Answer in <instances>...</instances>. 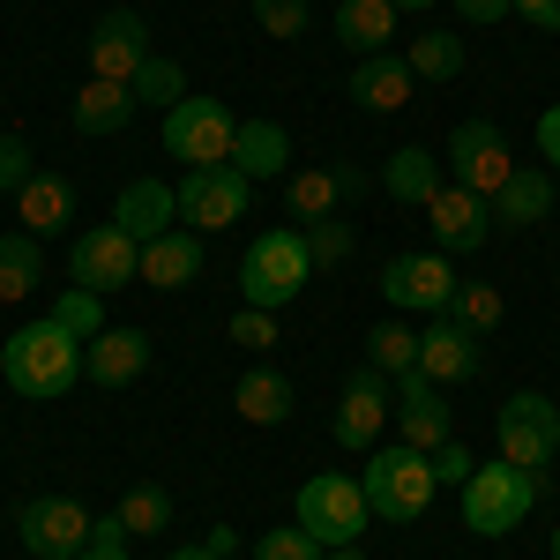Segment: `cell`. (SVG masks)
<instances>
[{
	"label": "cell",
	"instance_id": "cell-1",
	"mask_svg": "<svg viewBox=\"0 0 560 560\" xmlns=\"http://www.w3.org/2000/svg\"><path fill=\"white\" fill-rule=\"evenodd\" d=\"M0 382L15 388V396H38V404L68 396V388L83 382V337H75V329H60L52 314L23 322V329L0 345Z\"/></svg>",
	"mask_w": 560,
	"mask_h": 560
},
{
	"label": "cell",
	"instance_id": "cell-2",
	"mask_svg": "<svg viewBox=\"0 0 560 560\" xmlns=\"http://www.w3.org/2000/svg\"><path fill=\"white\" fill-rule=\"evenodd\" d=\"M314 284V255H306V224H269L255 247L240 255V306H284Z\"/></svg>",
	"mask_w": 560,
	"mask_h": 560
},
{
	"label": "cell",
	"instance_id": "cell-3",
	"mask_svg": "<svg viewBox=\"0 0 560 560\" xmlns=\"http://www.w3.org/2000/svg\"><path fill=\"white\" fill-rule=\"evenodd\" d=\"M359 486H366V501H374V523H419L433 509V493H441L433 456L411 448V441H382V448L366 456Z\"/></svg>",
	"mask_w": 560,
	"mask_h": 560
},
{
	"label": "cell",
	"instance_id": "cell-4",
	"mask_svg": "<svg viewBox=\"0 0 560 560\" xmlns=\"http://www.w3.org/2000/svg\"><path fill=\"white\" fill-rule=\"evenodd\" d=\"M292 523H306L329 553L337 546H359L366 538V523H374V501H366V486L345 471H314L300 486V501H292Z\"/></svg>",
	"mask_w": 560,
	"mask_h": 560
},
{
	"label": "cell",
	"instance_id": "cell-5",
	"mask_svg": "<svg viewBox=\"0 0 560 560\" xmlns=\"http://www.w3.org/2000/svg\"><path fill=\"white\" fill-rule=\"evenodd\" d=\"M538 493H546V478L516 471V464H478V471L464 478V530L509 538V530L538 509Z\"/></svg>",
	"mask_w": 560,
	"mask_h": 560
},
{
	"label": "cell",
	"instance_id": "cell-6",
	"mask_svg": "<svg viewBox=\"0 0 560 560\" xmlns=\"http://www.w3.org/2000/svg\"><path fill=\"white\" fill-rule=\"evenodd\" d=\"M493 433H501V464L546 478V464L560 456V404L546 388H516V396L493 411Z\"/></svg>",
	"mask_w": 560,
	"mask_h": 560
},
{
	"label": "cell",
	"instance_id": "cell-7",
	"mask_svg": "<svg viewBox=\"0 0 560 560\" xmlns=\"http://www.w3.org/2000/svg\"><path fill=\"white\" fill-rule=\"evenodd\" d=\"M68 277H75L83 292H97V300H113V292L142 284V240H128L113 217H105V224H83L75 247H68Z\"/></svg>",
	"mask_w": 560,
	"mask_h": 560
},
{
	"label": "cell",
	"instance_id": "cell-8",
	"mask_svg": "<svg viewBox=\"0 0 560 560\" xmlns=\"http://www.w3.org/2000/svg\"><path fill=\"white\" fill-rule=\"evenodd\" d=\"M179 195V224L187 232H224V224H240L247 202H255V179L240 173V165H187V179L173 187Z\"/></svg>",
	"mask_w": 560,
	"mask_h": 560
},
{
	"label": "cell",
	"instance_id": "cell-9",
	"mask_svg": "<svg viewBox=\"0 0 560 560\" xmlns=\"http://www.w3.org/2000/svg\"><path fill=\"white\" fill-rule=\"evenodd\" d=\"M232 135H240V113L224 105V97H179L173 113H165V150H173L179 165H224L232 158Z\"/></svg>",
	"mask_w": 560,
	"mask_h": 560
},
{
	"label": "cell",
	"instance_id": "cell-10",
	"mask_svg": "<svg viewBox=\"0 0 560 560\" xmlns=\"http://www.w3.org/2000/svg\"><path fill=\"white\" fill-rule=\"evenodd\" d=\"M441 165H448V179H456V187H471V195H486V202H493V195L509 187V173H516L509 135L493 128V120H464V128L448 135Z\"/></svg>",
	"mask_w": 560,
	"mask_h": 560
},
{
	"label": "cell",
	"instance_id": "cell-11",
	"mask_svg": "<svg viewBox=\"0 0 560 560\" xmlns=\"http://www.w3.org/2000/svg\"><path fill=\"white\" fill-rule=\"evenodd\" d=\"M396 419V382L388 374H351L345 396H337V419H329V433H337V448H351V456H374L382 448V427Z\"/></svg>",
	"mask_w": 560,
	"mask_h": 560
},
{
	"label": "cell",
	"instance_id": "cell-12",
	"mask_svg": "<svg viewBox=\"0 0 560 560\" xmlns=\"http://www.w3.org/2000/svg\"><path fill=\"white\" fill-rule=\"evenodd\" d=\"M427 232L441 255H478L493 240V202L471 195V187H456V179H441L427 195Z\"/></svg>",
	"mask_w": 560,
	"mask_h": 560
},
{
	"label": "cell",
	"instance_id": "cell-13",
	"mask_svg": "<svg viewBox=\"0 0 560 560\" xmlns=\"http://www.w3.org/2000/svg\"><path fill=\"white\" fill-rule=\"evenodd\" d=\"M456 269H448V255L433 247V255H388L382 261V300L388 306H411V314H448V300H456Z\"/></svg>",
	"mask_w": 560,
	"mask_h": 560
},
{
	"label": "cell",
	"instance_id": "cell-14",
	"mask_svg": "<svg viewBox=\"0 0 560 560\" xmlns=\"http://www.w3.org/2000/svg\"><path fill=\"white\" fill-rule=\"evenodd\" d=\"M23 553L31 560H75L90 546V509L83 501H60V493H38V501H23Z\"/></svg>",
	"mask_w": 560,
	"mask_h": 560
},
{
	"label": "cell",
	"instance_id": "cell-15",
	"mask_svg": "<svg viewBox=\"0 0 560 560\" xmlns=\"http://www.w3.org/2000/svg\"><path fill=\"white\" fill-rule=\"evenodd\" d=\"M83 60H90V75L128 83L135 68L150 60V23H142V8H105V15L90 23V38H83Z\"/></svg>",
	"mask_w": 560,
	"mask_h": 560
},
{
	"label": "cell",
	"instance_id": "cell-16",
	"mask_svg": "<svg viewBox=\"0 0 560 560\" xmlns=\"http://www.w3.org/2000/svg\"><path fill=\"white\" fill-rule=\"evenodd\" d=\"M366 187H374L366 165H306V173L284 179V210H292V224H322V217H337L345 202H359Z\"/></svg>",
	"mask_w": 560,
	"mask_h": 560
},
{
	"label": "cell",
	"instance_id": "cell-17",
	"mask_svg": "<svg viewBox=\"0 0 560 560\" xmlns=\"http://www.w3.org/2000/svg\"><path fill=\"white\" fill-rule=\"evenodd\" d=\"M478 366H486V337L464 329L456 314H433L427 329H419V374H427V382L456 388V382H471Z\"/></svg>",
	"mask_w": 560,
	"mask_h": 560
},
{
	"label": "cell",
	"instance_id": "cell-18",
	"mask_svg": "<svg viewBox=\"0 0 560 560\" xmlns=\"http://www.w3.org/2000/svg\"><path fill=\"white\" fill-rule=\"evenodd\" d=\"M15 224L31 240H60V232H83V202H75V187L60 173H31L15 187Z\"/></svg>",
	"mask_w": 560,
	"mask_h": 560
},
{
	"label": "cell",
	"instance_id": "cell-19",
	"mask_svg": "<svg viewBox=\"0 0 560 560\" xmlns=\"http://www.w3.org/2000/svg\"><path fill=\"white\" fill-rule=\"evenodd\" d=\"M396 441H411V448H441V441H456L448 433V404H441V382H427L419 366L411 374H396Z\"/></svg>",
	"mask_w": 560,
	"mask_h": 560
},
{
	"label": "cell",
	"instance_id": "cell-20",
	"mask_svg": "<svg viewBox=\"0 0 560 560\" xmlns=\"http://www.w3.org/2000/svg\"><path fill=\"white\" fill-rule=\"evenodd\" d=\"M150 337L142 329H105V337H90L83 345V382H97V388H128V382H142L150 374Z\"/></svg>",
	"mask_w": 560,
	"mask_h": 560
},
{
	"label": "cell",
	"instance_id": "cell-21",
	"mask_svg": "<svg viewBox=\"0 0 560 560\" xmlns=\"http://www.w3.org/2000/svg\"><path fill=\"white\" fill-rule=\"evenodd\" d=\"M113 224L150 247V240H165V232L179 224V195L165 187V179H128V187L113 195Z\"/></svg>",
	"mask_w": 560,
	"mask_h": 560
},
{
	"label": "cell",
	"instance_id": "cell-22",
	"mask_svg": "<svg viewBox=\"0 0 560 560\" xmlns=\"http://www.w3.org/2000/svg\"><path fill=\"white\" fill-rule=\"evenodd\" d=\"M419 97V75L404 68V52H366V60H351V105H366V113H404Z\"/></svg>",
	"mask_w": 560,
	"mask_h": 560
},
{
	"label": "cell",
	"instance_id": "cell-23",
	"mask_svg": "<svg viewBox=\"0 0 560 560\" xmlns=\"http://www.w3.org/2000/svg\"><path fill=\"white\" fill-rule=\"evenodd\" d=\"M195 277H202V232L173 224L165 240L142 247V284H150V292H187Z\"/></svg>",
	"mask_w": 560,
	"mask_h": 560
},
{
	"label": "cell",
	"instance_id": "cell-24",
	"mask_svg": "<svg viewBox=\"0 0 560 560\" xmlns=\"http://www.w3.org/2000/svg\"><path fill=\"white\" fill-rule=\"evenodd\" d=\"M441 158H433L427 142H404V150H388L382 158V195L388 202H404V210H427V195L441 187Z\"/></svg>",
	"mask_w": 560,
	"mask_h": 560
},
{
	"label": "cell",
	"instance_id": "cell-25",
	"mask_svg": "<svg viewBox=\"0 0 560 560\" xmlns=\"http://www.w3.org/2000/svg\"><path fill=\"white\" fill-rule=\"evenodd\" d=\"M135 113H142V105H135V90H128V83H105V75H83L75 105H68L75 135H120Z\"/></svg>",
	"mask_w": 560,
	"mask_h": 560
},
{
	"label": "cell",
	"instance_id": "cell-26",
	"mask_svg": "<svg viewBox=\"0 0 560 560\" xmlns=\"http://www.w3.org/2000/svg\"><path fill=\"white\" fill-rule=\"evenodd\" d=\"M546 210H553V173H538V165H516L509 187L493 195V224L501 232H530V224H546Z\"/></svg>",
	"mask_w": 560,
	"mask_h": 560
},
{
	"label": "cell",
	"instance_id": "cell-27",
	"mask_svg": "<svg viewBox=\"0 0 560 560\" xmlns=\"http://www.w3.org/2000/svg\"><path fill=\"white\" fill-rule=\"evenodd\" d=\"M232 411H240L247 427H284V419L300 411V388L284 382L277 366H255V374H240V388H232Z\"/></svg>",
	"mask_w": 560,
	"mask_h": 560
},
{
	"label": "cell",
	"instance_id": "cell-28",
	"mask_svg": "<svg viewBox=\"0 0 560 560\" xmlns=\"http://www.w3.org/2000/svg\"><path fill=\"white\" fill-rule=\"evenodd\" d=\"M224 165H240L247 179H277L284 165H292V135L277 128V120H240L232 158H224Z\"/></svg>",
	"mask_w": 560,
	"mask_h": 560
},
{
	"label": "cell",
	"instance_id": "cell-29",
	"mask_svg": "<svg viewBox=\"0 0 560 560\" xmlns=\"http://www.w3.org/2000/svg\"><path fill=\"white\" fill-rule=\"evenodd\" d=\"M337 45H351V60L388 52L396 45V8L388 0H337Z\"/></svg>",
	"mask_w": 560,
	"mask_h": 560
},
{
	"label": "cell",
	"instance_id": "cell-30",
	"mask_svg": "<svg viewBox=\"0 0 560 560\" xmlns=\"http://www.w3.org/2000/svg\"><path fill=\"white\" fill-rule=\"evenodd\" d=\"M45 284V240H31L23 224L0 232V306H23Z\"/></svg>",
	"mask_w": 560,
	"mask_h": 560
},
{
	"label": "cell",
	"instance_id": "cell-31",
	"mask_svg": "<svg viewBox=\"0 0 560 560\" xmlns=\"http://www.w3.org/2000/svg\"><path fill=\"white\" fill-rule=\"evenodd\" d=\"M404 68H411L419 83H456V75H464V38H456V31H419V38L404 45Z\"/></svg>",
	"mask_w": 560,
	"mask_h": 560
},
{
	"label": "cell",
	"instance_id": "cell-32",
	"mask_svg": "<svg viewBox=\"0 0 560 560\" xmlns=\"http://www.w3.org/2000/svg\"><path fill=\"white\" fill-rule=\"evenodd\" d=\"M366 366L374 374H411L419 366V329H404V322H374V337H366Z\"/></svg>",
	"mask_w": 560,
	"mask_h": 560
},
{
	"label": "cell",
	"instance_id": "cell-33",
	"mask_svg": "<svg viewBox=\"0 0 560 560\" xmlns=\"http://www.w3.org/2000/svg\"><path fill=\"white\" fill-rule=\"evenodd\" d=\"M128 90H135V105H158V113H173L179 97H187V75H179V60L150 52V60H142V68L128 75Z\"/></svg>",
	"mask_w": 560,
	"mask_h": 560
},
{
	"label": "cell",
	"instance_id": "cell-34",
	"mask_svg": "<svg viewBox=\"0 0 560 560\" xmlns=\"http://www.w3.org/2000/svg\"><path fill=\"white\" fill-rule=\"evenodd\" d=\"M120 523H128L135 538H158V530L173 523V493H165V486H135V493H120Z\"/></svg>",
	"mask_w": 560,
	"mask_h": 560
},
{
	"label": "cell",
	"instance_id": "cell-35",
	"mask_svg": "<svg viewBox=\"0 0 560 560\" xmlns=\"http://www.w3.org/2000/svg\"><path fill=\"white\" fill-rule=\"evenodd\" d=\"M52 322H60V329H75V337H105V329H113V322H105V300H97V292H83V284H68V292H60V300H52Z\"/></svg>",
	"mask_w": 560,
	"mask_h": 560
},
{
	"label": "cell",
	"instance_id": "cell-36",
	"mask_svg": "<svg viewBox=\"0 0 560 560\" xmlns=\"http://www.w3.org/2000/svg\"><path fill=\"white\" fill-rule=\"evenodd\" d=\"M255 560H329V546L306 530V523H277L255 538Z\"/></svg>",
	"mask_w": 560,
	"mask_h": 560
},
{
	"label": "cell",
	"instance_id": "cell-37",
	"mask_svg": "<svg viewBox=\"0 0 560 560\" xmlns=\"http://www.w3.org/2000/svg\"><path fill=\"white\" fill-rule=\"evenodd\" d=\"M448 314H456L464 329H478V337H486V329H501V314H509V306H501V284H456Z\"/></svg>",
	"mask_w": 560,
	"mask_h": 560
},
{
	"label": "cell",
	"instance_id": "cell-38",
	"mask_svg": "<svg viewBox=\"0 0 560 560\" xmlns=\"http://www.w3.org/2000/svg\"><path fill=\"white\" fill-rule=\"evenodd\" d=\"M351 240H359V232H351L345 217H322V224H306V255H314V269H337V261L351 255Z\"/></svg>",
	"mask_w": 560,
	"mask_h": 560
},
{
	"label": "cell",
	"instance_id": "cell-39",
	"mask_svg": "<svg viewBox=\"0 0 560 560\" xmlns=\"http://www.w3.org/2000/svg\"><path fill=\"white\" fill-rule=\"evenodd\" d=\"M224 337L247 351H277V306H240L232 322H224Z\"/></svg>",
	"mask_w": 560,
	"mask_h": 560
},
{
	"label": "cell",
	"instance_id": "cell-40",
	"mask_svg": "<svg viewBox=\"0 0 560 560\" xmlns=\"http://www.w3.org/2000/svg\"><path fill=\"white\" fill-rule=\"evenodd\" d=\"M255 23H261V38H300L314 23V8L306 0H255Z\"/></svg>",
	"mask_w": 560,
	"mask_h": 560
},
{
	"label": "cell",
	"instance_id": "cell-41",
	"mask_svg": "<svg viewBox=\"0 0 560 560\" xmlns=\"http://www.w3.org/2000/svg\"><path fill=\"white\" fill-rule=\"evenodd\" d=\"M128 523H120V509H113V516H90V546L75 560H128Z\"/></svg>",
	"mask_w": 560,
	"mask_h": 560
},
{
	"label": "cell",
	"instance_id": "cell-42",
	"mask_svg": "<svg viewBox=\"0 0 560 560\" xmlns=\"http://www.w3.org/2000/svg\"><path fill=\"white\" fill-rule=\"evenodd\" d=\"M31 173H38L31 142H23V135H0V195H15V187H23Z\"/></svg>",
	"mask_w": 560,
	"mask_h": 560
},
{
	"label": "cell",
	"instance_id": "cell-43",
	"mask_svg": "<svg viewBox=\"0 0 560 560\" xmlns=\"http://www.w3.org/2000/svg\"><path fill=\"white\" fill-rule=\"evenodd\" d=\"M471 471H478V464H471L464 441H441V448H433V478H441V486H464Z\"/></svg>",
	"mask_w": 560,
	"mask_h": 560
},
{
	"label": "cell",
	"instance_id": "cell-44",
	"mask_svg": "<svg viewBox=\"0 0 560 560\" xmlns=\"http://www.w3.org/2000/svg\"><path fill=\"white\" fill-rule=\"evenodd\" d=\"M456 15L464 23H501V15H516V0H456Z\"/></svg>",
	"mask_w": 560,
	"mask_h": 560
},
{
	"label": "cell",
	"instance_id": "cell-45",
	"mask_svg": "<svg viewBox=\"0 0 560 560\" xmlns=\"http://www.w3.org/2000/svg\"><path fill=\"white\" fill-rule=\"evenodd\" d=\"M538 158H546V165H560V105H546V113H538Z\"/></svg>",
	"mask_w": 560,
	"mask_h": 560
},
{
	"label": "cell",
	"instance_id": "cell-46",
	"mask_svg": "<svg viewBox=\"0 0 560 560\" xmlns=\"http://www.w3.org/2000/svg\"><path fill=\"white\" fill-rule=\"evenodd\" d=\"M516 15L530 31H560V0H516Z\"/></svg>",
	"mask_w": 560,
	"mask_h": 560
},
{
	"label": "cell",
	"instance_id": "cell-47",
	"mask_svg": "<svg viewBox=\"0 0 560 560\" xmlns=\"http://www.w3.org/2000/svg\"><path fill=\"white\" fill-rule=\"evenodd\" d=\"M202 546H210V553H224V560H232V553H240V530H232V523H210V538H202Z\"/></svg>",
	"mask_w": 560,
	"mask_h": 560
},
{
	"label": "cell",
	"instance_id": "cell-48",
	"mask_svg": "<svg viewBox=\"0 0 560 560\" xmlns=\"http://www.w3.org/2000/svg\"><path fill=\"white\" fill-rule=\"evenodd\" d=\"M165 560H224V553H210V546H179V553H165Z\"/></svg>",
	"mask_w": 560,
	"mask_h": 560
},
{
	"label": "cell",
	"instance_id": "cell-49",
	"mask_svg": "<svg viewBox=\"0 0 560 560\" xmlns=\"http://www.w3.org/2000/svg\"><path fill=\"white\" fill-rule=\"evenodd\" d=\"M388 8H396V15H427L433 0H388Z\"/></svg>",
	"mask_w": 560,
	"mask_h": 560
},
{
	"label": "cell",
	"instance_id": "cell-50",
	"mask_svg": "<svg viewBox=\"0 0 560 560\" xmlns=\"http://www.w3.org/2000/svg\"><path fill=\"white\" fill-rule=\"evenodd\" d=\"M329 560H366V553H359V546H337V553H329Z\"/></svg>",
	"mask_w": 560,
	"mask_h": 560
},
{
	"label": "cell",
	"instance_id": "cell-51",
	"mask_svg": "<svg viewBox=\"0 0 560 560\" xmlns=\"http://www.w3.org/2000/svg\"><path fill=\"white\" fill-rule=\"evenodd\" d=\"M553 560H560V530H553Z\"/></svg>",
	"mask_w": 560,
	"mask_h": 560
}]
</instances>
